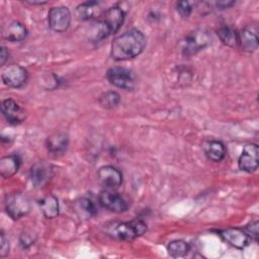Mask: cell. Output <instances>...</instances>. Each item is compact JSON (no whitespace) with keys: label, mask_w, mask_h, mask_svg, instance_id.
<instances>
[{"label":"cell","mask_w":259,"mask_h":259,"mask_svg":"<svg viewBox=\"0 0 259 259\" xmlns=\"http://www.w3.org/2000/svg\"><path fill=\"white\" fill-rule=\"evenodd\" d=\"M120 102V96L115 91H106L99 97V104L106 109H112L116 107Z\"/></svg>","instance_id":"obj_24"},{"label":"cell","mask_w":259,"mask_h":259,"mask_svg":"<svg viewBox=\"0 0 259 259\" xmlns=\"http://www.w3.org/2000/svg\"><path fill=\"white\" fill-rule=\"evenodd\" d=\"M47 150L53 157L63 155L69 146V137L63 132H58L48 137L46 142Z\"/></svg>","instance_id":"obj_15"},{"label":"cell","mask_w":259,"mask_h":259,"mask_svg":"<svg viewBox=\"0 0 259 259\" xmlns=\"http://www.w3.org/2000/svg\"><path fill=\"white\" fill-rule=\"evenodd\" d=\"M211 37L204 29H195L190 31L182 40L181 51L184 56H192L203 50L210 44Z\"/></svg>","instance_id":"obj_4"},{"label":"cell","mask_w":259,"mask_h":259,"mask_svg":"<svg viewBox=\"0 0 259 259\" xmlns=\"http://www.w3.org/2000/svg\"><path fill=\"white\" fill-rule=\"evenodd\" d=\"M97 176L100 183L108 189L117 188L122 183V173L116 167L111 165L100 167Z\"/></svg>","instance_id":"obj_12"},{"label":"cell","mask_w":259,"mask_h":259,"mask_svg":"<svg viewBox=\"0 0 259 259\" xmlns=\"http://www.w3.org/2000/svg\"><path fill=\"white\" fill-rule=\"evenodd\" d=\"M5 210L12 220H19L29 212L30 201L22 192H11L5 196Z\"/></svg>","instance_id":"obj_5"},{"label":"cell","mask_w":259,"mask_h":259,"mask_svg":"<svg viewBox=\"0 0 259 259\" xmlns=\"http://www.w3.org/2000/svg\"><path fill=\"white\" fill-rule=\"evenodd\" d=\"M26 3H28V4H30V5H44V4H47L48 3V1H29V0H26L25 1Z\"/></svg>","instance_id":"obj_32"},{"label":"cell","mask_w":259,"mask_h":259,"mask_svg":"<svg viewBox=\"0 0 259 259\" xmlns=\"http://www.w3.org/2000/svg\"><path fill=\"white\" fill-rule=\"evenodd\" d=\"M234 3H235L234 1H219L215 4L220 8H228V7L232 6Z\"/></svg>","instance_id":"obj_31"},{"label":"cell","mask_w":259,"mask_h":259,"mask_svg":"<svg viewBox=\"0 0 259 259\" xmlns=\"http://www.w3.org/2000/svg\"><path fill=\"white\" fill-rule=\"evenodd\" d=\"M125 18V12L118 6L105 10L98 18L93 34V41H99L119 30Z\"/></svg>","instance_id":"obj_2"},{"label":"cell","mask_w":259,"mask_h":259,"mask_svg":"<svg viewBox=\"0 0 259 259\" xmlns=\"http://www.w3.org/2000/svg\"><path fill=\"white\" fill-rule=\"evenodd\" d=\"M258 228H259V223L258 221H253L251 223H249L246 227H245V232L248 234V236L251 238V240L254 241H258Z\"/></svg>","instance_id":"obj_28"},{"label":"cell","mask_w":259,"mask_h":259,"mask_svg":"<svg viewBox=\"0 0 259 259\" xmlns=\"http://www.w3.org/2000/svg\"><path fill=\"white\" fill-rule=\"evenodd\" d=\"M76 14L81 20H92L102 15L100 3L97 1L83 2L76 8Z\"/></svg>","instance_id":"obj_17"},{"label":"cell","mask_w":259,"mask_h":259,"mask_svg":"<svg viewBox=\"0 0 259 259\" xmlns=\"http://www.w3.org/2000/svg\"><path fill=\"white\" fill-rule=\"evenodd\" d=\"M9 250H10L9 241L6 238L5 234L3 232H1V234H0V256L2 258L7 256L9 253Z\"/></svg>","instance_id":"obj_29"},{"label":"cell","mask_w":259,"mask_h":259,"mask_svg":"<svg viewBox=\"0 0 259 259\" xmlns=\"http://www.w3.org/2000/svg\"><path fill=\"white\" fill-rule=\"evenodd\" d=\"M238 46L248 53L255 52L258 48L257 28L253 26H246L238 32Z\"/></svg>","instance_id":"obj_16"},{"label":"cell","mask_w":259,"mask_h":259,"mask_svg":"<svg viewBox=\"0 0 259 259\" xmlns=\"http://www.w3.org/2000/svg\"><path fill=\"white\" fill-rule=\"evenodd\" d=\"M50 28L55 32H65L71 23V12L66 6L52 7L48 13Z\"/></svg>","instance_id":"obj_6"},{"label":"cell","mask_w":259,"mask_h":259,"mask_svg":"<svg viewBox=\"0 0 259 259\" xmlns=\"http://www.w3.org/2000/svg\"><path fill=\"white\" fill-rule=\"evenodd\" d=\"M147 45L144 33L139 29H130L116 36L111 42L110 56L115 61H126L143 53Z\"/></svg>","instance_id":"obj_1"},{"label":"cell","mask_w":259,"mask_h":259,"mask_svg":"<svg viewBox=\"0 0 259 259\" xmlns=\"http://www.w3.org/2000/svg\"><path fill=\"white\" fill-rule=\"evenodd\" d=\"M221 41L231 48L238 47V31L231 25L224 24L217 29Z\"/></svg>","instance_id":"obj_22"},{"label":"cell","mask_w":259,"mask_h":259,"mask_svg":"<svg viewBox=\"0 0 259 259\" xmlns=\"http://www.w3.org/2000/svg\"><path fill=\"white\" fill-rule=\"evenodd\" d=\"M53 176V166L46 161L34 163L29 171V177L34 186H42Z\"/></svg>","instance_id":"obj_14"},{"label":"cell","mask_w":259,"mask_h":259,"mask_svg":"<svg viewBox=\"0 0 259 259\" xmlns=\"http://www.w3.org/2000/svg\"><path fill=\"white\" fill-rule=\"evenodd\" d=\"M146 231V223L138 219L131 222L113 223L107 228L108 235L118 240H133L145 234Z\"/></svg>","instance_id":"obj_3"},{"label":"cell","mask_w":259,"mask_h":259,"mask_svg":"<svg viewBox=\"0 0 259 259\" xmlns=\"http://www.w3.org/2000/svg\"><path fill=\"white\" fill-rule=\"evenodd\" d=\"M176 9L183 18H188L192 12V6L188 1H179L176 3Z\"/></svg>","instance_id":"obj_27"},{"label":"cell","mask_w":259,"mask_h":259,"mask_svg":"<svg viewBox=\"0 0 259 259\" xmlns=\"http://www.w3.org/2000/svg\"><path fill=\"white\" fill-rule=\"evenodd\" d=\"M4 38L11 42H18L25 39L27 36L26 27L19 21H11L4 28L2 32Z\"/></svg>","instance_id":"obj_18"},{"label":"cell","mask_w":259,"mask_h":259,"mask_svg":"<svg viewBox=\"0 0 259 259\" xmlns=\"http://www.w3.org/2000/svg\"><path fill=\"white\" fill-rule=\"evenodd\" d=\"M204 153L207 159H209L212 162H221L225 159L227 154L226 146L221 141H209L204 145Z\"/></svg>","instance_id":"obj_20"},{"label":"cell","mask_w":259,"mask_h":259,"mask_svg":"<svg viewBox=\"0 0 259 259\" xmlns=\"http://www.w3.org/2000/svg\"><path fill=\"white\" fill-rule=\"evenodd\" d=\"M8 57H9L8 51L6 50L5 47L2 46L1 47V51H0V64H1V66H4V64L8 60Z\"/></svg>","instance_id":"obj_30"},{"label":"cell","mask_w":259,"mask_h":259,"mask_svg":"<svg viewBox=\"0 0 259 259\" xmlns=\"http://www.w3.org/2000/svg\"><path fill=\"white\" fill-rule=\"evenodd\" d=\"M98 201L102 207L114 213L124 212L128 208L126 201L119 194L110 190L101 191L98 195Z\"/></svg>","instance_id":"obj_10"},{"label":"cell","mask_w":259,"mask_h":259,"mask_svg":"<svg viewBox=\"0 0 259 259\" xmlns=\"http://www.w3.org/2000/svg\"><path fill=\"white\" fill-rule=\"evenodd\" d=\"M1 110L5 119L10 124H19L23 122L26 117L25 110L15 100L11 98L2 101Z\"/></svg>","instance_id":"obj_13"},{"label":"cell","mask_w":259,"mask_h":259,"mask_svg":"<svg viewBox=\"0 0 259 259\" xmlns=\"http://www.w3.org/2000/svg\"><path fill=\"white\" fill-rule=\"evenodd\" d=\"M39 205L45 218L52 220L59 215L60 205H59V200L55 195L48 194L40 200Z\"/></svg>","instance_id":"obj_21"},{"label":"cell","mask_w":259,"mask_h":259,"mask_svg":"<svg viewBox=\"0 0 259 259\" xmlns=\"http://www.w3.org/2000/svg\"><path fill=\"white\" fill-rule=\"evenodd\" d=\"M21 160L18 155L12 154L4 156L0 159V175L4 178H10L17 173L20 167Z\"/></svg>","instance_id":"obj_19"},{"label":"cell","mask_w":259,"mask_h":259,"mask_svg":"<svg viewBox=\"0 0 259 259\" xmlns=\"http://www.w3.org/2000/svg\"><path fill=\"white\" fill-rule=\"evenodd\" d=\"M106 78L109 83L115 87L125 90H132L135 88V77L132 71L126 68L118 66L111 67L106 73Z\"/></svg>","instance_id":"obj_8"},{"label":"cell","mask_w":259,"mask_h":259,"mask_svg":"<svg viewBox=\"0 0 259 259\" xmlns=\"http://www.w3.org/2000/svg\"><path fill=\"white\" fill-rule=\"evenodd\" d=\"M1 78L3 83L9 88H20L22 87L28 78L26 69L20 65L12 64L6 66L2 70Z\"/></svg>","instance_id":"obj_7"},{"label":"cell","mask_w":259,"mask_h":259,"mask_svg":"<svg viewBox=\"0 0 259 259\" xmlns=\"http://www.w3.org/2000/svg\"><path fill=\"white\" fill-rule=\"evenodd\" d=\"M167 251L171 257L180 258L184 257L190 251V246L183 240H174L168 244Z\"/></svg>","instance_id":"obj_23"},{"label":"cell","mask_w":259,"mask_h":259,"mask_svg":"<svg viewBox=\"0 0 259 259\" xmlns=\"http://www.w3.org/2000/svg\"><path fill=\"white\" fill-rule=\"evenodd\" d=\"M35 239H36V237H35V235L32 234V232L24 231L21 233V235L19 237V244L23 249H27L34 244Z\"/></svg>","instance_id":"obj_26"},{"label":"cell","mask_w":259,"mask_h":259,"mask_svg":"<svg viewBox=\"0 0 259 259\" xmlns=\"http://www.w3.org/2000/svg\"><path fill=\"white\" fill-rule=\"evenodd\" d=\"M220 236L231 246L237 249H245L251 243V238L241 228H227L219 232Z\"/></svg>","instance_id":"obj_11"},{"label":"cell","mask_w":259,"mask_h":259,"mask_svg":"<svg viewBox=\"0 0 259 259\" xmlns=\"http://www.w3.org/2000/svg\"><path fill=\"white\" fill-rule=\"evenodd\" d=\"M239 168L247 173L257 170L259 165V148L256 144H247L244 146L242 154L238 160Z\"/></svg>","instance_id":"obj_9"},{"label":"cell","mask_w":259,"mask_h":259,"mask_svg":"<svg viewBox=\"0 0 259 259\" xmlns=\"http://www.w3.org/2000/svg\"><path fill=\"white\" fill-rule=\"evenodd\" d=\"M77 205H78V209L81 210V212L88 218H91L97 213L95 204L89 198H86V197L80 198L77 201Z\"/></svg>","instance_id":"obj_25"}]
</instances>
